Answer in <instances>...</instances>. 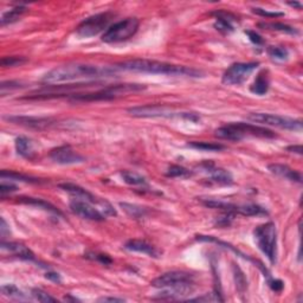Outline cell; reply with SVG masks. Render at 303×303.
Returning a JSON list of instances; mask_svg holds the SVG:
<instances>
[{
  "label": "cell",
  "instance_id": "22",
  "mask_svg": "<svg viewBox=\"0 0 303 303\" xmlns=\"http://www.w3.org/2000/svg\"><path fill=\"white\" fill-rule=\"evenodd\" d=\"M19 203L21 204H26V205H31V206H36L39 208H43V210L49 211V212H51L53 214H57V216H62V212L58 210L56 206H53L52 204L47 203V201L43 200V199L39 198H31V197H20L17 198Z\"/></svg>",
  "mask_w": 303,
  "mask_h": 303
},
{
  "label": "cell",
  "instance_id": "7",
  "mask_svg": "<svg viewBox=\"0 0 303 303\" xmlns=\"http://www.w3.org/2000/svg\"><path fill=\"white\" fill-rule=\"evenodd\" d=\"M115 17L113 12H103L91 15V17L84 19L82 23L76 27V34L81 38H90L107 30L110 26V21Z\"/></svg>",
  "mask_w": 303,
  "mask_h": 303
},
{
  "label": "cell",
  "instance_id": "12",
  "mask_svg": "<svg viewBox=\"0 0 303 303\" xmlns=\"http://www.w3.org/2000/svg\"><path fill=\"white\" fill-rule=\"evenodd\" d=\"M69 206H70L72 213L83 218V219L95 220V222H102V220L106 219V216L101 212L99 207L94 206V204L89 203V201L74 198L69 204Z\"/></svg>",
  "mask_w": 303,
  "mask_h": 303
},
{
  "label": "cell",
  "instance_id": "36",
  "mask_svg": "<svg viewBox=\"0 0 303 303\" xmlns=\"http://www.w3.org/2000/svg\"><path fill=\"white\" fill-rule=\"evenodd\" d=\"M27 59L24 57H18V56H8L4 57L1 59V66L4 68H13V66H19L23 65L24 63H26Z\"/></svg>",
  "mask_w": 303,
  "mask_h": 303
},
{
  "label": "cell",
  "instance_id": "33",
  "mask_svg": "<svg viewBox=\"0 0 303 303\" xmlns=\"http://www.w3.org/2000/svg\"><path fill=\"white\" fill-rule=\"evenodd\" d=\"M166 175L172 176V178H189L192 175V172L182 166L172 165L167 169Z\"/></svg>",
  "mask_w": 303,
  "mask_h": 303
},
{
  "label": "cell",
  "instance_id": "23",
  "mask_svg": "<svg viewBox=\"0 0 303 303\" xmlns=\"http://www.w3.org/2000/svg\"><path fill=\"white\" fill-rule=\"evenodd\" d=\"M269 87H270V81H269V76H268V72L262 71L257 75L255 82L250 87V90L251 93L260 95V96H263V95L268 93Z\"/></svg>",
  "mask_w": 303,
  "mask_h": 303
},
{
  "label": "cell",
  "instance_id": "17",
  "mask_svg": "<svg viewBox=\"0 0 303 303\" xmlns=\"http://www.w3.org/2000/svg\"><path fill=\"white\" fill-rule=\"evenodd\" d=\"M125 249L133 252H140V254L148 255L154 258H159L161 254H162L155 246H153L145 241H140V239H131V241H128L125 244Z\"/></svg>",
  "mask_w": 303,
  "mask_h": 303
},
{
  "label": "cell",
  "instance_id": "38",
  "mask_svg": "<svg viewBox=\"0 0 303 303\" xmlns=\"http://www.w3.org/2000/svg\"><path fill=\"white\" fill-rule=\"evenodd\" d=\"M84 257L89 258V260H93V261H97L104 265L112 264V262H113L112 258H110L108 255L97 254V252H88V254L84 255Z\"/></svg>",
  "mask_w": 303,
  "mask_h": 303
},
{
  "label": "cell",
  "instance_id": "37",
  "mask_svg": "<svg viewBox=\"0 0 303 303\" xmlns=\"http://www.w3.org/2000/svg\"><path fill=\"white\" fill-rule=\"evenodd\" d=\"M31 295H32L33 298L36 299L37 301H39V302H44V303L57 302V300L55 298H52V296L50 295V294H47L46 292H44V290L39 289V288L32 289V292H31Z\"/></svg>",
  "mask_w": 303,
  "mask_h": 303
},
{
  "label": "cell",
  "instance_id": "47",
  "mask_svg": "<svg viewBox=\"0 0 303 303\" xmlns=\"http://www.w3.org/2000/svg\"><path fill=\"white\" fill-rule=\"evenodd\" d=\"M99 302H125V300L118 298H102L99 300Z\"/></svg>",
  "mask_w": 303,
  "mask_h": 303
},
{
  "label": "cell",
  "instance_id": "16",
  "mask_svg": "<svg viewBox=\"0 0 303 303\" xmlns=\"http://www.w3.org/2000/svg\"><path fill=\"white\" fill-rule=\"evenodd\" d=\"M7 121L13 122L15 125L25 126L30 128H46L53 125V120L46 118H32V116H7L5 118Z\"/></svg>",
  "mask_w": 303,
  "mask_h": 303
},
{
  "label": "cell",
  "instance_id": "10",
  "mask_svg": "<svg viewBox=\"0 0 303 303\" xmlns=\"http://www.w3.org/2000/svg\"><path fill=\"white\" fill-rule=\"evenodd\" d=\"M152 286L157 289L194 287V276L186 271H168L152 281Z\"/></svg>",
  "mask_w": 303,
  "mask_h": 303
},
{
  "label": "cell",
  "instance_id": "31",
  "mask_svg": "<svg viewBox=\"0 0 303 303\" xmlns=\"http://www.w3.org/2000/svg\"><path fill=\"white\" fill-rule=\"evenodd\" d=\"M260 27L267 28V30L281 31V32L292 33V34L298 33V30H296L295 27L290 26V25L283 24V23H263V24H260Z\"/></svg>",
  "mask_w": 303,
  "mask_h": 303
},
{
  "label": "cell",
  "instance_id": "13",
  "mask_svg": "<svg viewBox=\"0 0 303 303\" xmlns=\"http://www.w3.org/2000/svg\"><path fill=\"white\" fill-rule=\"evenodd\" d=\"M50 157H51L52 161L59 163V165H75V163H81L84 161V157L80 155L77 152H75L68 145L53 148L50 152Z\"/></svg>",
  "mask_w": 303,
  "mask_h": 303
},
{
  "label": "cell",
  "instance_id": "45",
  "mask_svg": "<svg viewBox=\"0 0 303 303\" xmlns=\"http://www.w3.org/2000/svg\"><path fill=\"white\" fill-rule=\"evenodd\" d=\"M0 233H1L2 241H5V237H6V235H7V233L9 235V229H8L7 224H6L4 218H1V219H0Z\"/></svg>",
  "mask_w": 303,
  "mask_h": 303
},
{
  "label": "cell",
  "instance_id": "43",
  "mask_svg": "<svg viewBox=\"0 0 303 303\" xmlns=\"http://www.w3.org/2000/svg\"><path fill=\"white\" fill-rule=\"evenodd\" d=\"M268 284H269L271 290L275 293H281L284 288V283L281 280H269Z\"/></svg>",
  "mask_w": 303,
  "mask_h": 303
},
{
  "label": "cell",
  "instance_id": "30",
  "mask_svg": "<svg viewBox=\"0 0 303 303\" xmlns=\"http://www.w3.org/2000/svg\"><path fill=\"white\" fill-rule=\"evenodd\" d=\"M120 206L123 208V211H125V212L127 213L129 217L134 218V219L142 218L147 214L146 208L138 206V205H133V204H128V203H120Z\"/></svg>",
  "mask_w": 303,
  "mask_h": 303
},
{
  "label": "cell",
  "instance_id": "5",
  "mask_svg": "<svg viewBox=\"0 0 303 303\" xmlns=\"http://www.w3.org/2000/svg\"><path fill=\"white\" fill-rule=\"evenodd\" d=\"M128 113L134 118H182L188 121L197 122L200 118L195 113H180L168 107L160 104H147V106H138L128 109Z\"/></svg>",
  "mask_w": 303,
  "mask_h": 303
},
{
  "label": "cell",
  "instance_id": "42",
  "mask_svg": "<svg viewBox=\"0 0 303 303\" xmlns=\"http://www.w3.org/2000/svg\"><path fill=\"white\" fill-rule=\"evenodd\" d=\"M245 33L249 36V39H250L254 44H256V45H263L264 44L263 38H262L258 33H256L255 31H245Z\"/></svg>",
  "mask_w": 303,
  "mask_h": 303
},
{
  "label": "cell",
  "instance_id": "34",
  "mask_svg": "<svg viewBox=\"0 0 303 303\" xmlns=\"http://www.w3.org/2000/svg\"><path fill=\"white\" fill-rule=\"evenodd\" d=\"M268 53L270 57H273L274 59H279V61H284L289 57V51L286 47L281 46H270L268 49Z\"/></svg>",
  "mask_w": 303,
  "mask_h": 303
},
{
  "label": "cell",
  "instance_id": "2",
  "mask_svg": "<svg viewBox=\"0 0 303 303\" xmlns=\"http://www.w3.org/2000/svg\"><path fill=\"white\" fill-rule=\"evenodd\" d=\"M119 71L144 72V74L186 76V77H200L201 71L184 65L170 64L166 62L151 61V59H132L115 65Z\"/></svg>",
  "mask_w": 303,
  "mask_h": 303
},
{
  "label": "cell",
  "instance_id": "15",
  "mask_svg": "<svg viewBox=\"0 0 303 303\" xmlns=\"http://www.w3.org/2000/svg\"><path fill=\"white\" fill-rule=\"evenodd\" d=\"M231 125L235 127L243 135V138L246 135H251V137L257 138H267L273 139L276 137L274 132L270 129H267L264 127H260V126L252 125V123H245V122H231Z\"/></svg>",
  "mask_w": 303,
  "mask_h": 303
},
{
  "label": "cell",
  "instance_id": "49",
  "mask_svg": "<svg viewBox=\"0 0 303 303\" xmlns=\"http://www.w3.org/2000/svg\"><path fill=\"white\" fill-rule=\"evenodd\" d=\"M288 5L293 6V7H296L298 9H301V8H302V5L300 4V2H296V1H294V2H288Z\"/></svg>",
  "mask_w": 303,
  "mask_h": 303
},
{
  "label": "cell",
  "instance_id": "20",
  "mask_svg": "<svg viewBox=\"0 0 303 303\" xmlns=\"http://www.w3.org/2000/svg\"><path fill=\"white\" fill-rule=\"evenodd\" d=\"M213 15H216L217 20L214 23V27L217 28L218 31H222L224 33H229L233 31V26L231 24V21L237 20L236 17L231 13H227V12L219 11V12H214Z\"/></svg>",
  "mask_w": 303,
  "mask_h": 303
},
{
  "label": "cell",
  "instance_id": "1",
  "mask_svg": "<svg viewBox=\"0 0 303 303\" xmlns=\"http://www.w3.org/2000/svg\"><path fill=\"white\" fill-rule=\"evenodd\" d=\"M118 69L114 66H97L90 64H66L57 66L50 70L43 77V82L46 84L62 83V82H71L80 80H99V78L112 77L118 74Z\"/></svg>",
  "mask_w": 303,
  "mask_h": 303
},
{
  "label": "cell",
  "instance_id": "4",
  "mask_svg": "<svg viewBox=\"0 0 303 303\" xmlns=\"http://www.w3.org/2000/svg\"><path fill=\"white\" fill-rule=\"evenodd\" d=\"M254 238L258 249L267 256L271 264L277 260V231L273 222H268L254 230Z\"/></svg>",
  "mask_w": 303,
  "mask_h": 303
},
{
  "label": "cell",
  "instance_id": "14",
  "mask_svg": "<svg viewBox=\"0 0 303 303\" xmlns=\"http://www.w3.org/2000/svg\"><path fill=\"white\" fill-rule=\"evenodd\" d=\"M199 168L203 169V172L206 173V174L210 176V179L212 180V181L217 182V184L230 185L233 182L232 174L229 170L220 168V167H216L212 162L205 161V162L199 166Z\"/></svg>",
  "mask_w": 303,
  "mask_h": 303
},
{
  "label": "cell",
  "instance_id": "46",
  "mask_svg": "<svg viewBox=\"0 0 303 303\" xmlns=\"http://www.w3.org/2000/svg\"><path fill=\"white\" fill-rule=\"evenodd\" d=\"M45 277L47 280L52 281V282L55 283H62V279H61V275L57 274V273H53V271H49V273H46Z\"/></svg>",
  "mask_w": 303,
  "mask_h": 303
},
{
  "label": "cell",
  "instance_id": "32",
  "mask_svg": "<svg viewBox=\"0 0 303 303\" xmlns=\"http://www.w3.org/2000/svg\"><path fill=\"white\" fill-rule=\"evenodd\" d=\"M122 179L125 180V182H127L128 185L133 186H140L146 184V179L144 176L137 174V173L129 172V170H123L121 172Z\"/></svg>",
  "mask_w": 303,
  "mask_h": 303
},
{
  "label": "cell",
  "instance_id": "19",
  "mask_svg": "<svg viewBox=\"0 0 303 303\" xmlns=\"http://www.w3.org/2000/svg\"><path fill=\"white\" fill-rule=\"evenodd\" d=\"M1 249H2V250L9 251L11 254L17 256V257L21 258V260H25V261H34V260H36L33 252L31 251L30 249L27 248V246L21 244V243L1 241Z\"/></svg>",
  "mask_w": 303,
  "mask_h": 303
},
{
  "label": "cell",
  "instance_id": "8",
  "mask_svg": "<svg viewBox=\"0 0 303 303\" xmlns=\"http://www.w3.org/2000/svg\"><path fill=\"white\" fill-rule=\"evenodd\" d=\"M248 119L252 122L281 129H288V131H301L302 129L301 120L287 118V116L274 115V114L267 113H251L248 116Z\"/></svg>",
  "mask_w": 303,
  "mask_h": 303
},
{
  "label": "cell",
  "instance_id": "27",
  "mask_svg": "<svg viewBox=\"0 0 303 303\" xmlns=\"http://www.w3.org/2000/svg\"><path fill=\"white\" fill-rule=\"evenodd\" d=\"M188 147L205 152H220L225 150V146L222 144H216V142H205V141H192L188 144Z\"/></svg>",
  "mask_w": 303,
  "mask_h": 303
},
{
  "label": "cell",
  "instance_id": "9",
  "mask_svg": "<svg viewBox=\"0 0 303 303\" xmlns=\"http://www.w3.org/2000/svg\"><path fill=\"white\" fill-rule=\"evenodd\" d=\"M59 188H62L63 191L68 192L69 194H71L74 198L82 199V200L89 201V203L97 205L99 208H101L102 213L104 216H116V211L114 210V207L110 205L106 199H100L97 198L96 195H94L93 193H90L89 191L81 187V186L70 184V182H65V184L59 185Z\"/></svg>",
  "mask_w": 303,
  "mask_h": 303
},
{
  "label": "cell",
  "instance_id": "24",
  "mask_svg": "<svg viewBox=\"0 0 303 303\" xmlns=\"http://www.w3.org/2000/svg\"><path fill=\"white\" fill-rule=\"evenodd\" d=\"M214 135H216L218 139H223V140L229 141H241L243 139V135L233 127L231 122L227 123L226 126H223V127L216 129Z\"/></svg>",
  "mask_w": 303,
  "mask_h": 303
},
{
  "label": "cell",
  "instance_id": "44",
  "mask_svg": "<svg viewBox=\"0 0 303 303\" xmlns=\"http://www.w3.org/2000/svg\"><path fill=\"white\" fill-rule=\"evenodd\" d=\"M17 191V186L13 184H6V182L2 181L1 185H0V193H1L2 197L6 193H12V192Z\"/></svg>",
  "mask_w": 303,
  "mask_h": 303
},
{
  "label": "cell",
  "instance_id": "39",
  "mask_svg": "<svg viewBox=\"0 0 303 303\" xmlns=\"http://www.w3.org/2000/svg\"><path fill=\"white\" fill-rule=\"evenodd\" d=\"M188 301H197V302H223L224 299L220 296L219 293L206 294V295L200 296V298L188 299Z\"/></svg>",
  "mask_w": 303,
  "mask_h": 303
},
{
  "label": "cell",
  "instance_id": "48",
  "mask_svg": "<svg viewBox=\"0 0 303 303\" xmlns=\"http://www.w3.org/2000/svg\"><path fill=\"white\" fill-rule=\"evenodd\" d=\"M287 151L292 152V153L300 154V155H301V154H302V147L301 146H290V147L287 148Z\"/></svg>",
  "mask_w": 303,
  "mask_h": 303
},
{
  "label": "cell",
  "instance_id": "26",
  "mask_svg": "<svg viewBox=\"0 0 303 303\" xmlns=\"http://www.w3.org/2000/svg\"><path fill=\"white\" fill-rule=\"evenodd\" d=\"M237 214H242V216H265L268 214V211L264 207L260 206L256 204H248V205H238L237 206Z\"/></svg>",
  "mask_w": 303,
  "mask_h": 303
},
{
  "label": "cell",
  "instance_id": "41",
  "mask_svg": "<svg viewBox=\"0 0 303 303\" xmlns=\"http://www.w3.org/2000/svg\"><path fill=\"white\" fill-rule=\"evenodd\" d=\"M252 12L258 15H262V17H265V18H277V17H283L284 15L283 12H270V11H267V9L261 8V7H254L252 8Z\"/></svg>",
  "mask_w": 303,
  "mask_h": 303
},
{
  "label": "cell",
  "instance_id": "6",
  "mask_svg": "<svg viewBox=\"0 0 303 303\" xmlns=\"http://www.w3.org/2000/svg\"><path fill=\"white\" fill-rule=\"evenodd\" d=\"M139 25H140V21H139L138 18L134 17L116 21L104 31L102 40L104 43L125 42V40H128L129 38H132L138 32Z\"/></svg>",
  "mask_w": 303,
  "mask_h": 303
},
{
  "label": "cell",
  "instance_id": "18",
  "mask_svg": "<svg viewBox=\"0 0 303 303\" xmlns=\"http://www.w3.org/2000/svg\"><path fill=\"white\" fill-rule=\"evenodd\" d=\"M268 168H269L273 174L280 176V178L287 179L289 181L299 182V184L302 182L301 174H300L298 170L290 168L289 166L282 165V163H271V165L268 166Z\"/></svg>",
  "mask_w": 303,
  "mask_h": 303
},
{
  "label": "cell",
  "instance_id": "29",
  "mask_svg": "<svg viewBox=\"0 0 303 303\" xmlns=\"http://www.w3.org/2000/svg\"><path fill=\"white\" fill-rule=\"evenodd\" d=\"M1 179L2 180L9 179V180H14V181L30 182V184H37V182H40L39 179L33 178V176L21 174V173L12 172V170H1Z\"/></svg>",
  "mask_w": 303,
  "mask_h": 303
},
{
  "label": "cell",
  "instance_id": "3",
  "mask_svg": "<svg viewBox=\"0 0 303 303\" xmlns=\"http://www.w3.org/2000/svg\"><path fill=\"white\" fill-rule=\"evenodd\" d=\"M146 85L138 83H125L115 84L96 90L94 93L85 94H74L70 95V99L74 102H96V101H112L120 99V97L127 96L129 94L139 93L146 89Z\"/></svg>",
  "mask_w": 303,
  "mask_h": 303
},
{
  "label": "cell",
  "instance_id": "35",
  "mask_svg": "<svg viewBox=\"0 0 303 303\" xmlns=\"http://www.w3.org/2000/svg\"><path fill=\"white\" fill-rule=\"evenodd\" d=\"M233 275H235L237 289L243 293L246 289V280L244 274H243V271L241 270V268L237 267L236 264H233Z\"/></svg>",
  "mask_w": 303,
  "mask_h": 303
},
{
  "label": "cell",
  "instance_id": "21",
  "mask_svg": "<svg viewBox=\"0 0 303 303\" xmlns=\"http://www.w3.org/2000/svg\"><path fill=\"white\" fill-rule=\"evenodd\" d=\"M15 151L19 155L26 157V159H32L36 154L33 142L26 137H18L15 139Z\"/></svg>",
  "mask_w": 303,
  "mask_h": 303
},
{
  "label": "cell",
  "instance_id": "40",
  "mask_svg": "<svg viewBox=\"0 0 303 303\" xmlns=\"http://www.w3.org/2000/svg\"><path fill=\"white\" fill-rule=\"evenodd\" d=\"M20 88H23V84L18 81H7V82H2V83L0 84V89H1L2 96H4L7 91L20 89Z\"/></svg>",
  "mask_w": 303,
  "mask_h": 303
},
{
  "label": "cell",
  "instance_id": "11",
  "mask_svg": "<svg viewBox=\"0 0 303 303\" xmlns=\"http://www.w3.org/2000/svg\"><path fill=\"white\" fill-rule=\"evenodd\" d=\"M260 65L258 62L250 63H233L227 68V70L223 75V83L227 85H239L244 83L246 78L254 72L257 66Z\"/></svg>",
  "mask_w": 303,
  "mask_h": 303
},
{
  "label": "cell",
  "instance_id": "25",
  "mask_svg": "<svg viewBox=\"0 0 303 303\" xmlns=\"http://www.w3.org/2000/svg\"><path fill=\"white\" fill-rule=\"evenodd\" d=\"M26 11H27V8L25 7V6H21V5L17 6V7H14L12 9H9V11L5 12V13L1 15V19H0V24H1V26H5V25L14 23V21L19 20L21 15H23Z\"/></svg>",
  "mask_w": 303,
  "mask_h": 303
},
{
  "label": "cell",
  "instance_id": "28",
  "mask_svg": "<svg viewBox=\"0 0 303 303\" xmlns=\"http://www.w3.org/2000/svg\"><path fill=\"white\" fill-rule=\"evenodd\" d=\"M1 293L5 298L15 300V301H25V300H27L26 295L23 292H20L14 284H4L1 287Z\"/></svg>",
  "mask_w": 303,
  "mask_h": 303
}]
</instances>
